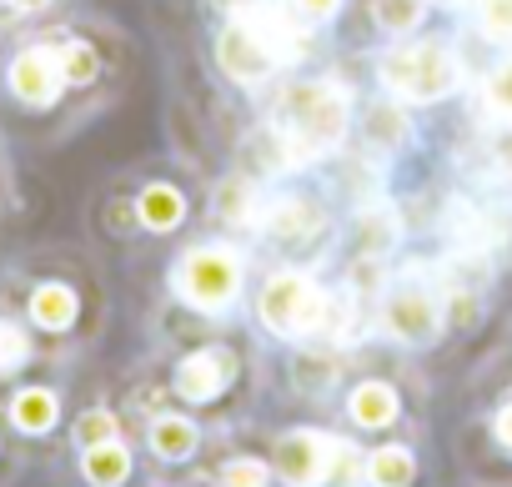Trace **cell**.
<instances>
[{"label":"cell","instance_id":"cell-7","mask_svg":"<svg viewBox=\"0 0 512 487\" xmlns=\"http://www.w3.org/2000/svg\"><path fill=\"white\" fill-rule=\"evenodd\" d=\"M66 86V71H61V51H21L16 66H11V91L26 101V106H51Z\"/></svg>","mask_w":512,"mask_h":487},{"label":"cell","instance_id":"cell-5","mask_svg":"<svg viewBox=\"0 0 512 487\" xmlns=\"http://www.w3.org/2000/svg\"><path fill=\"white\" fill-rule=\"evenodd\" d=\"M382 327H387L397 342H407V347L432 342V332L442 327L437 297H432V292H422V287H402V292H392V297H387V307H382Z\"/></svg>","mask_w":512,"mask_h":487},{"label":"cell","instance_id":"cell-4","mask_svg":"<svg viewBox=\"0 0 512 487\" xmlns=\"http://www.w3.org/2000/svg\"><path fill=\"white\" fill-rule=\"evenodd\" d=\"M176 292L201 307V312H221L236 292H241V262L226 247H201L191 257H181L176 267Z\"/></svg>","mask_w":512,"mask_h":487},{"label":"cell","instance_id":"cell-26","mask_svg":"<svg viewBox=\"0 0 512 487\" xmlns=\"http://www.w3.org/2000/svg\"><path fill=\"white\" fill-rule=\"evenodd\" d=\"M267 462H256V457H236V462H226V472H221V487H267Z\"/></svg>","mask_w":512,"mask_h":487},{"label":"cell","instance_id":"cell-1","mask_svg":"<svg viewBox=\"0 0 512 487\" xmlns=\"http://www.w3.org/2000/svg\"><path fill=\"white\" fill-rule=\"evenodd\" d=\"M282 121H287V136L302 146V156L332 151L342 141V131H347V96L332 81L297 86L282 101Z\"/></svg>","mask_w":512,"mask_h":487},{"label":"cell","instance_id":"cell-3","mask_svg":"<svg viewBox=\"0 0 512 487\" xmlns=\"http://www.w3.org/2000/svg\"><path fill=\"white\" fill-rule=\"evenodd\" d=\"M327 292L312 282V277H297V272H282L262 287V322L282 337H307L327 322Z\"/></svg>","mask_w":512,"mask_h":487},{"label":"cell","instance_id":"cell-12","mask_svg":"<svg viewBox=\"0 0 512 487\" xmlns=\"http://www.w3.org/2000/svg\"><path fill=\"white\" fill-rule=\"evenodd\" d=\"M297 161H302V146L287 131H251L246 136V166L256 176H277V171H287Z\"/></svg>","mask_w":512,"mask_h":487},{"label":"cell","instance_id":"cell-18","mask_svg":"<svg viewBox=\"0 0 512 487\" xmlns=\"http://www.w3.org/2000/svg\"><path fill=\"white\" fill-rule=\"evenodd\" d=\"M362 131H367V146H377V151H392V146H402L407 141V116L397 111V106H372L367 111V121H362Z\"/></svg>","mask_w":512,"mask_h":487},{"label":"cell","instance_id":"cell-6","mask_svg":"<svg viewBox=\"0 0 512 487\" xmlns=\"http://www.w3.org/2000/svg\"><path fill=\"white\" fill-rule=\"evenodd\" d=\"M216 56H221L226 76H231V81H241V86H256V81H267V76L277 71V56H272L262 41H256L241 21H231V26L221 31Z\"/></svg>","mask_w":512,"mask_h":487},{"label":"cell","instance_id":"cell-9","mask_svg":"<svg viewBox=\"0 0 512 487\" xmlns=\"http://www.w3.org/2000/svg\"><path fill=\"white\" fill-rule=\"evenodd\" d=\"M262 226L272 231V241H282V247H307L312 236L327 231V216H322V206H312L302 196H287V201H272Z\"/></svg>","mask_w":512,"mask_h":487},{"label":"cell","instance_id":"cell-8","mask_svg":"<svg viewBox=\"0 0 512 487\" xmlns=\"http://www.w3.org/2000/svg\"><path fill=\"white\" fill-rule=\"evenodd\" d=\"M322 457H327V437H317V432H287V437L272 447V467H277V477L292 482V487H317Z\"/></svg>","mask_w":512,"mask_h":487},{"label":"cell","instance_id":"cell-23","mask_svg":"<svg viewBox=\"0 0 512 487\" xmlns=\"http://www.w3.org/2000/svg\"><path fill=\"white\" fill-rule=\"evenodd\" d=\"M357 241H362V252H387L397 241V216L392 211H367L357 221Z\"/></svg>","mask_w":512,"mask_h":487},{"label":"cell","instance_id":"cell-11","mask_svg":"<svg viewBox=\"0 0 512 487\" xmlns=\"http://www.w3.org/2000/svg\"><path fill=\"white\" fill-rule=\"evenodd\" d=\"M226 372H231V362L221 352H196V357H186L176 367V392L191 397V402H206V397H216L226 387Z\"/></svg>","mask_w":512,"mask_h":487},{"label":"cell","instance_id":"cell-13","mask_svg":"<svg viewBox=\"0 0 512 487\" xmlns=\"http://www.w3.org/2000/svg\"><path fill=\"white\" fill-rule=\"evenodd\" d=\"M367 467H362V452L342 437H327V457H322V477L317 487H362Z\"/></svg>","mask_w":512,"mask_h":487},{"label":"cell","instance_id":"cell-29","mask_svg":"<svg viewBox=\"0 0 512 487\" xmlns=\"http://www.w3.org/2000/svg\"><path fill=\"white\" fill-rule=\"evenodd\" d=\"M26 362V332L11 327V322H0V372H11Z\"/></svg>","mask_w":512,"mask_h":487},{"label":"cell","instance_id":"cell-14","mask_svg":"<svg viewBox=\"0 0 512 487\" xmlns=\"http://www.w3.org/2000/svg\"><path fill=\"white\" fill-rule=\"evenodd\" d=\"M397 417V392L387 382H367L352 392V422L357 427H387Z\"/></svg>","mask_w":512,"mask_h":487},{"label":"cell","instance_id":"cell-22","mask_svg":"<svg viewBox=\"0 0 512 487\" xmlns=\"http://www.w3.org/2000/svg\"><path fill=\"white\" fill-rule=\"evenodd\" d=\"M372 16L387 36H407V31L422 26V0H377Z\"/></svg>","mask_w":512,"mask_h":487},{"label":"cell","instance_id":"cell-30","mask_svg":"<svg viewBox=\"0 0 512 487\" xmlns=\"http://www.w3.org/2000/svg\"><path fill=\"white\" fill-rule=\"evenodd\" d=\"M76 432H81V442H86V447H96V442H111V437H116V417H111V412H86Z\"/></svg>","mask_w":512,"mask_h":487},{"label":"cell","instance_id":"cell-15","mask_svg":"<svg viewBox=\"0 0 512 487\" xmlns=\"http://www.w3.org/2000/svg\"><path fill=\"white\" fill-rule=\"evenodd\" d=\"M126 472H131V452H126L116 437L86 447V477H91L96 487H116V482H126Z\"/></svg>","mask_w":512,"mask_h":487},{"label":"cell","instance_id":"cell-27","mask_svg":"<svg viewBox=\"0 0 512 487\" xmlns=\"http://www.w3.org/2000/svg\"><path fill=\"white\" fill-rule=\"evenodd\" d=\"M216 211L231 216V221H251V186L246 181H226L216 191Z\"/></svg>","mask_w":512,"mask_h":487},{"label":"cell","instance_id":"cell-31","mask_svg":"<svg viewBox=\"0 0 512 487\" xmlns=\"http://www.w3.org/2000/svg\"><path fill=\"white\" fill-rule=\"evenodd\" d=\"M292 6H297L302 16H312V21H327V16H337L342 0H292Z\"/></svg>","mask_w":512,"mask_h":487},{"label":"cell","instance_id":"cell-2","mask_svg":"<svg viewBox=\"0 0 512 487\" xmlns=\"http://www.w3.org/2000/svg\"><path fill=\"white\" fill-rule=\"evenodd\" d=\"M382 86L402 101H437L457 86V61L442 46H402L382 56Z\"/></svg>","mask_w":512,"mask_h":487},{"label":"cell","instance_id":"cell-21","mask_svg":"<svg viewBox=\"0 0 512 487\" xmlns=\"http://www.w3.org/2000/svg\"><path fill=\"white\" fill-rule=\"evenodd\" d=\"M151 447H156L161 457H186V452L196 447V427H191L186 417H161V422L151 427Z\"/></svg>","mask_w":512,"mask_h":487},{"label":"cell","instance_id":"cell-17","mask_svg":"<svg viewBox=\"0 0 512 487\" xmlns=\"http://www.w3.org/2000/svg\"><path fill=\"white\" fill-rule=\"evenodd\" d=\"M412 452L407 447H382V452H372L367 457V482L372 487H407L412 482Z\"/></svg>","mask_w":512,"mask_h":487},{"label":"cell","instance_id":"cell-19","mask_svg":"<svg viewBox=\"0 0 512 487\" xmlns=\"http://www.w3.org/2000/svg\"><path fill=\"white\" fill-rule=\"evenodd\" d=\"M11 417H16V427H26V432H46V427L56 422V397H51L46 387H31V392H21V397L11 402Z\"/></svg>","mask_w":512,"mask_h":487},{"label":"cell","instance_id":"cell-16","mask_svg":"<svg viewBox=\"0 0 512 487\" xmlns=\"http://www.w3.org/2000/svg\"><path fill=\"white\" fill-rule=\"evenodd\" d=\"M31 317L41 322V327H51V332H66L71 322H76V292L71 287H41L36 297H31Z\"/></svg>","mask_w":512,"mask_h":487},{"label":"cell","instance_id":"cell-28","mask_svg":"<svg viewBox=\"0 0 512 487\" xmlns=\"http://www.w3.org/2000/svg\"><path fill=\"white\" fill-rule=\"evenodd\" d=\"M487 106H492V116L512 121V61L487 76Z\"/></svg>","mask_w":512,"mask_h":487},{"label":"cell","instance_id":"cell-24","mask_svg":"<svg viewBox=\"0 0 512 487\" xmlns=\"http://www.w3.org/2000/svg\"><path fill=\"white\" fill-rule=\"evenodd\" d=\"M61 71H66V81H71V86H86V81H96L101 61H96V51H91L86 41H71V46L61 51Z\"/></svg>","mask_w":512,"mask_h":487},{"label":"cell","instance_id":"cell-20","mask_svg":"<svg viewBox=\"0 0 512 487\" xmlns=\"http://www.w3.org/2000/svg\"><path fill=\"white\" fill-rule=\"evenodd\" d=\"M141 221H146L151 231H171V226L181 221V196H176L171 186H146V191H141Z\"/></svg>","mask_w":512,"mask_h":487},{"label":"cell","instance_id":"cell-25","mask_svg":"<svg viewBox=\"0 0 512 487\" xmlns=\"http://www.w3.org/2000/svg\"><path fill=\"white\" fill-rule=\"evenodd\" d=\"M477 21L492 41H512V0H477Z\"/></svg>","mask_w":512,"mask_h":487},{"label":"cell","instance_id":"cell-34","mask_svg":"<svg viewBox=\"0 0 512 487\" xmlns=\"http://www.w3.org/2000/svg\"><path fill=\"white\" fill-rule=\"evenodd\" d=\"M11 6H21V11H41L46 0H11Z\"/></svg>","mask_w":512,"mask_h":487},{"label":"cell","instance_id":"cell-10","mask_svg":"<svg viewBox=\"0 0 512 487\" xmlns=\"http://www.w3.org/2000/svg\"><path fill=\"white\" fill-rule=\"evenodd\" d=\"M236 21L256 36V41H262L272 56H277V66H287L297 51H302V36H297V26L277 11V6H241L236 11Z\"/></svg>","mask_w":512,"mask_h":487},{"label":"cell","instance_id":"cell-33","mask_svg":"<svg viewBox=\"0 0 512 487\" xmlns=\"http://www.w3.org/2000/svg\"><path fill=\"white\" fill-rule=\"evenodd\" d=\"M497 437H502V442L512 447V402H507V407L497 412Z\"/></svg>","mask_w":512,"mask_h":487},{"label":"cell","instance_id":"cell-32","mask_svg":"<svg viewBox=\"0 0 512 487\" xmlns=\"http://www.w3.org/2000/svg\"><path fill=\"white\" fill-rule=\"evenodd\" d=\"M297 377H302V382H327V377H332V367H327V362H322V367H312V362L302 357V362H297Z\"/></svg>","mask_w":512,"mask_h":487}]
</instances>
